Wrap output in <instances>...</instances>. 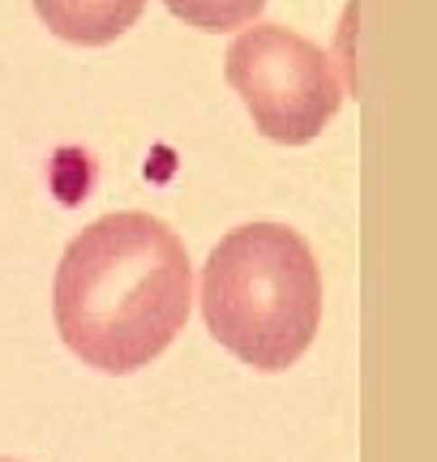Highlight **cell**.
<instances>
[{
  "instance_id": "obj_1",
  "label": "cell",
  "mask_w": 437,
  "mask_h": 462,
  "mask_svg": "<svg viewBox=\"0 0 437 462\" xmlns=\"http://www.w3.org/2000/svg\"><path fill=\"white\" fill-rule=\"evenodd\" d=\"M193 313V262L163 218L116 210L60 253L51 317L65 346L107 377L159 360Z\"/></svg>"
},
{
  "instance_id": "obj_2",
  "label": "cell",
  "mask_w": 437,
  "mask_h": 462,
  "mask_svg": "<svg viewBox=\"0 0 437 462\" xmlns=\"http://www.w3.org/2000/svg\"><path fill=\"white\" fill-rule=\"evenodd\" d=\"M206 330L257 373H284L321 326V265L287 223H240L202 265Z\"/></svg>"
},
{
  "instance_id": "obj_3",
  "label": "cell",
  "mask_w": 437,
  "mask_h": 462,
  "mask_svg": "<svg viewBox=\"0 0 437 462\" xmlns=\"http://www.w3.org/2000/svg\"><path fill=\"white\" fill-rule=\"evenodd\" d=\"M223 73L245 103L253 129L279 146H304L321 137L348 95L335 60L313 39L279 22H257L236 34Z\"/></svg>"
},
{
  "instance_id": "obj_4",
  "label": "cell",
  "mask_w": 437,
  "mask_h": 462,
  "mask_svg": "<svg viewBox=\"0 0 437 462\" xmlns=\"http://www.w3.org/2000/svg\"><path fill=\"white\" fill-rule=\"evenodd\" d=\"M39 22L78 48H107L137 26L146 0H31Z\"/></svg>"
},
{
  "instance_id": "obj_5",
  "label": "cell",
  "mask_w": 437,
  "mask_h": 462,
  "mask_svg": "<svg viewBox=\"0 0 437 462\" xmlns=\"http://www.w3.org/2000/svg\"><path fill=\"white\" fill-rule=\"evenodd\" d=\"M163 5H168V14L176 22H185V26L202 34L245 31L266 9V0H163Z\"/></svg>"
},
{
  "instance_id": "obj_6",
  "label": "cell",
  "mask_w": 437,
  "mask_h": 462,
  "mask_svg": "<svg viewBox=\"0 0 437 462\" xmlns=\"http://www.w3.org/2000/svg\"><path fill=\"white\" fill-rule=\"evenodd\" d=\"M0 462H14V458H0Z\"/></svg>"
}]
</instances>
